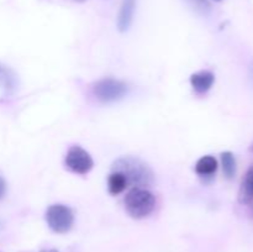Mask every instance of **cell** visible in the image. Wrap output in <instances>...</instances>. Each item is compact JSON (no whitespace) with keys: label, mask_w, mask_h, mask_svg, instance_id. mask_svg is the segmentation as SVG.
<instances>
[{"label":"cell","mask_w":253,"mask_h":252,"mask_svg":"<svg viewBox=\"0 0 253 252\" xmlns=\"http://www.w3.org/2000/svg\"><path fill=\"white\" fill-rule=\"evenodd\" d=\"M113 170L125 175L128 185L145 188L153 183V172L143 161L132 156L118 158L113 165Z\"/></svg>","instance_id":"cell-1"},{"label":"cell","mask_w":253,"mask_h":252,"mask_svg":"<svg viewBox=\"0 0 253 252\" xmlns=\"http://www.w3.org/2000/svg\"><path fill=\"white\" fill-rule=\"evenodd\" d=\"M156 198L146 188L133 187L125 197V209L133 219H143L153 211Z\"/></svg>","instance_id":"cell-2"},{"label":"cell","mask_w":253,"mask_h":252,"mask_svg":"<svg viewBox=\"0 0 253 252\" xmlns=\"http://www.w3.org/2000/svg\"><path fill=\"white\" fill-rule=\"evenodd\" d=\"M128 86L124 82L114 78H104L93 85V94L103 103H113L120 100L127 94Z\"/></svg>","instance_id":"cell-3"},{"label":"cell","mask_w":253,"mask_h":252,"mask_svg":"<svg viewBox=\"0 0 253 252\" xmlns=\"http://www.w3.org/2000/svg\"><path fill=\"white\" fill-rule=\"evenodd\" d=\"M46 221L49 229L57 234H64L73 226L74 215L69 207L63 204H54L47 209Z\"/></svg>","instance_id":"cell-4"},{"label":"cell","mask_w":253,"mask_h":252,"mask_svg":"<svg viewBox=\"0 0 253 252\" xmlns=\"http://www.w3.org/2000/svg\"><path fill=\"white\" fill-rule=\"evenodd\" d=\"M66 167L77 174H86L94 166L91 156L81 146H72L66 156Z\"/></svg>","instance_id":"cell-5"},{"label":"cell","mask_w":253,"mask_h":252,"mask_svg":"<svg viewBox=\"0 0 253 252\" xmlns=\"http://www.w3.org/2000/svg\"><path fill=\"white\" fill-rule=\"evenodd\" d=\"M135 7L136 0H123L118 17V27L121 32H125L130 29L135 15Z\"/></svg>","instance_id":"cell-6"},{"label":"cell","mask_w":253,"mask_h":252,"mask_svg":"<svg viewBox=\"0 0 253 252\" xmlns=\"http://www.w3.org/2000/svg\"><path fill=\"white\" fill-rule=\"evenodd\" d=\"M215 76L209 71H200L190 77V84L198 94H204L212 86Z\"/></svg>","instance_id":"cell-7"},{"label":"cell","mask_w":253,"mask_h":252,"mask_svg":"<svg viewBox=\"0 0 253 252\" xmlns=\"http://www.w3.org/2000/svg\"><path fill=\"white\" fill-rule=\"evenodd\" d=\"M0 88L6 94L14 93L17 88L16 74L4 64H0Z\"/></svg>","instance_id":"cell-8"},{"label":"cell","mask_w":253,"mask_h":252,"mask_svg":"<svg viewBox=\"0 0 253 252\" xmlns=\"http://www.w3.org/2000/svg\"><path fill=\"white\" fill-rule=\"evenodd\" d=\"M240 202L244 204L253 202V166L250 167L242 180L241 190H240Z\"/></svg>","instance_id":"cell-9"},{"label":"cell","mask_w":253,"mask_h":252,"mask_svg":"<svg viewBox=\"0 0 253 252\" xmlns=\"http://www.w3.org/2000/svg\"><path fill=\"white\" fill-rule=\"evenodd\" d=\"M127 180H126L125 175L120 172H116V170H113L111 174L109 175L108 179V187L109 192L114 195H118L120 193H123L124 190L127 187Z\"/></svg>","instance_id":"cell-10"},{"label":"cell","mask_w":253,"mask_h":252,"mask_svg":"<svg viewBox=\"0 0 253 252\" xmlns=\"http://www.w3.org/2000/svg\"><path fill=\"white\" fill-rule=\"evenodd\" d=\"M217 161L212 156H204L195 165V172L200 175H211L216 172Z\"/></svg>","instance_id":"cell-11"},{"label":"cell","mask_w":253,"mask_h":252,"mask_svg":"<svg viewBox=\"0 0 253 252\" xmlns=\"http://www.w3.org/2000/svg\"><path fill=\"white\" fill-rule=\"evenodd\" d=\"M221 163L226 178L232 179L235 174H236V160H235V156L231 152H222Z\"/></svg>","instance_id":"cell-12"},{"label":"cell","mask_w":253,"mask_h":252,"mask_svg":"<svg viewBox=\"0 0 253 252\" xmlns=\"http://www.w3.org/2000/svg\"><path fill=\"white\" fill-rule=\"evenodd\" d=\"M193 5L194 9H197L199 12H207L209 10V2L208 0H188Z\"/></svg>","instance_id":"cell-13"},{"label":"cell","mask_w":253,"mask_h":252,"mask_svg":"<svg viewBox=\"0 0 253 252\" xmlns=\"http://www.w3.org/2000/svg\"><path fill=\"white\" fill-rule=\"evenodd\" d=\"M5 193H6V183H5L4 178L0 175V199L4 197Z\"/></svg>","instance_id":"cell-14"},{"label":"cell","mask_w":253,"mask_h":252,"mask_svg":"<svg viewBox=\"0 0 253 252\" xmlns=\"http://www.w3.org/2000/svg\"><path fill=\"white\" fill-rule=\"evenodd\" d=\"M41 252H58V251H57V250H43V251Z\"/></svg>","instance_id":"cell-15"},{"label":"cell","mask_w":253,"mask_h":252,"mask_svg":"<svg viewBox=\"0 0 253 252\" xmlns=\"http://www.w3.org/2000/svg\"><path fill=\"white\" fill-rule=\"evenodd\" d=\"M74 1H78V2H83V1H85V0H74Z\"/></svg>","instance_id":"cell-16"},{"label":"cell","mask_w":253,"mask_h":252,"mask_svg":"<svg viewBox=\"0 0 253 252\" xmlns=\"http://www.w3.org/2000/svg\"><path fill=\"white\" fill-rule=\"evenodd\" d=\"M215 1H221V0H215Z\"/></svg>","instance_id":"cell-17"},{"label":"cell","mask_w":253,"mask_h":252,"mask_svg":"<svg viewBox=\"0 0 253 252\" xmlns=\"http://www.w3.org/2000/svg\"><path fill=\"white\" fill-rule=\"evenodd\" d=\"M252 152H253V146H252Z\"/></svg>","instance_id":"cell-18"}]
</instances>
